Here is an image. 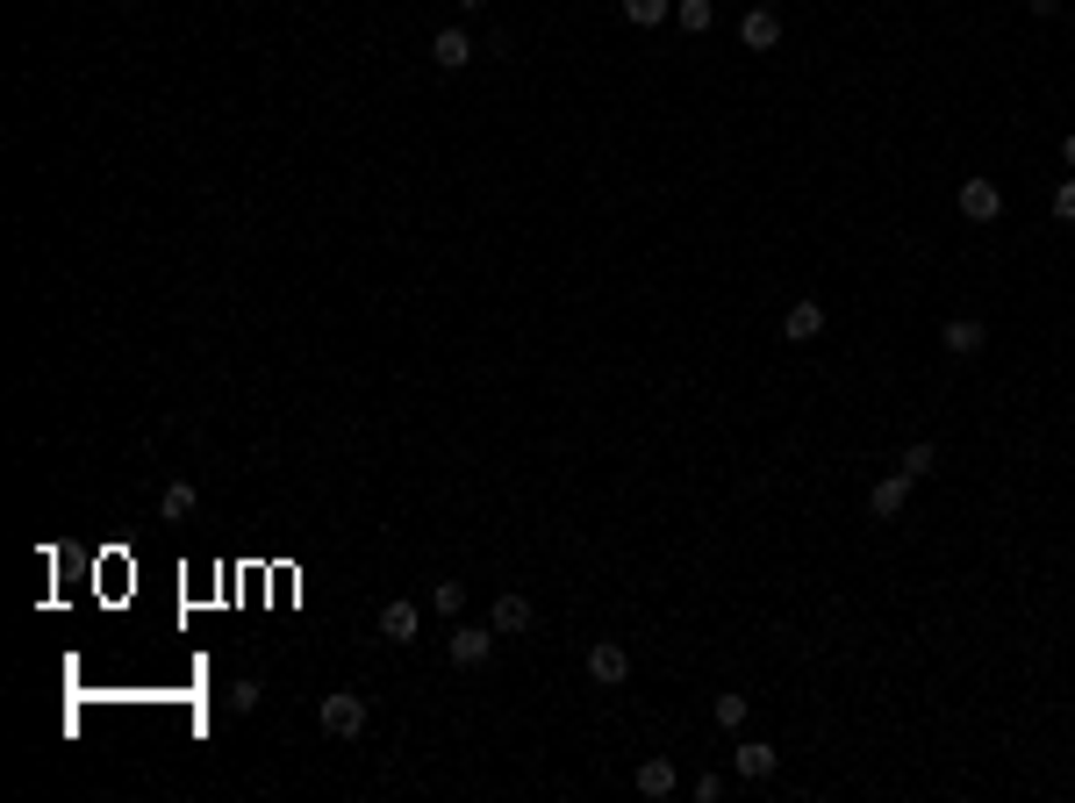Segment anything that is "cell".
<instances>
[{"label":"cell","mask_w":1075,"mask_h":803,"mask_svg":"<svg viewBox=\"0 0 1075 803\" xmlns=\"http://www.w3.org/2000/svg\"><path fill=\"white\" fill-rule=\"evenodd\" d=\"M939 344H946L954 360H975V352L990 344V330H982V316H954V324L939 330Z\"/></svg>","instance_id":"8"},{"label":"cell","mask_w":1075,"mask_h":803,"mask_svg":"<svg viewBox=\"0 0 1075 803\" xmlns=\"http://www.w3.org/2000/svg\"><path fill=\"white\" fill-rule=\"evenodd\" d=\"M194 502H201V496H194L187 480H172L166 496H158V516H166V524H187V516H194Z\"/></svg>","instance_id":"14"},{"label":"cell","mask_w":1075,"mask_h":803,"mask_svg":"<svg viewBox=\"0 0 1075 803\" xmlns=\"http://www.w3.org/2000/svg\"><path fill=\"white\" fill-rule=\"evenodd\" d=\"M738 36H746V51H774V44H782V15H774V8H753V15L738 22Z\"/></svg>","instance_id":"11"},{"label":"cell","mask_w":1075,"mask_h":803,"mask_svg":"<svg viewBox=\"0 0 1075 803\" xmlns=\"http://www.w3.org/2000/svg\"><path fill=\"white\" fill-rule=\"evenodd\" d=\"M724 796V775H696V803H717Z\"/></svg>","instance_id":"22"},{"label":"cell","mask_w":1075,"mask_h":803,"mask_svg":"<svg viewBox=\"0 0 1075 803\" xmlns=\"http://www.w3.org/2000/svg\"><path fill=\"white\" fill-rule=\"evenodd\" d=\"M444 653H452V667H480L488 653H496V624H452Z\"/></svg>","instance_id":"4"},{"label":"cell","mask_w":1075,"mask_h":803,"mask_svg":"<svg viewBox=\"0 0 1075 803\" xmlns=\"http://www.w3.org/2000/svg\"><path fill=\"white\" fill-rule=\"evenodd\" d=\"M230 710H258V682H237V689H230Z\"/></svg>","instance_id":"21"},{"label":"cell","mask_w":1075,"mask_h":803,"mask_svg":"<svg viewBox=\"0 0 1075 803\" xmlns=\"http://www.w3.org/2000/svg\"><path fill=\"white\" fill-rule=\"evenodd\" d=\"M961 216L968 222H997L1004 216V187H997L990 172H968V180H961Z\"/></svg>","instance_id":"2"},{"label":"cell","mask_w":1075,"mask_h":803,"mask_svg":"<svg viewBox=\"0 0 1075 803\" xmlns=\"http://www.w3.org/2000/svg\"><path fill=\"white\" fill-rule=\"evenodd\" d=\"M674 22H682L688 36H703L717 22V0H674Z\"/></svg>","instance_id":"17"},{"label":"cell","mask_w":1075,"mask_h":803,"mask_svg":"<svg viewBox=\"0 0 1075 803\" xmlns=\"http://www.w3.org/2000/svg\"><path fill=\"white\" fill-rule=\"evenodd\" d=\"M774 768H782V753H774L768 739H738L732 746V775H746V782H768Z\"/></svg>","instance_id":"5"},{"label":"cell","mask_w":1075,"mask_h":803,"mask_svg":"<svg viewBox=\"0 0 1075 803\" xmlns=\"http://www.w3.org/2000/svg\"><path fill=\"white\" fill-rule=\"evenodd\" d=\"M380 632H388V646H410V638L424 632V610H416L410 596H394L388 610H380Z\"/></svg>","instance_id":"7"},{"label":"cell","mask_w":1075,"mask_h":803,"mask_svg":"<svg viewBox=\"0 0 1075 803\" xmlns=\"http://www.w3.org/2000/svg\"><path fill=\"white\" fill-rule=\"evenodd\" d=\"M638 796H674V761H667V753L638 761Z\"/></svg>","instance_id":"13"},{"label":"cell","mask_w":1075,"mask_h":803,"mask_svg":"<svg viewBox=\"0 0 1075 803\" xmlns=\"http://www.w3.org/2000/svg\"><path fill=\"white\" fill-rule=\"evenodd\" d=\"M1054 222H1075V172L1054 187Z\"/></svg>","instance_id":"20"},{"label":"cell","mask_w":1075,"mask_h":803,"mask_svg":"<svg viewBox=\"0 0 1075 803\" xmlns=\"http://www.w3.org/2000/svg\"><path fill=\"white\" fill-rule=\"evenodd\" d=\"M430 58H438L444 72L474 65V36H466V29H438V36H430Z\"/></svg>","instance_id":"12"},{"label":"cell","mask_w":1075,"mask_h":803,"mask_svg":"<svg viewBox=\"0 0 1075 803\" xmlns=\"http://www.w3.org/2000/svg\"><path fill=\"white\" fill-rule=\"evenodd\" d=\"M746 710H753V703H746V696H738V689H724V696H717V703H710V718H717V725H724V732H738V725H746Z\"/></svg>","instance_id":"18"},{"label":"cell","mask_w":1075,"mask_h":803,"mask_svg":"<svg viewBox=\"0 0 1075 803\" xmlns=\"http://www.w3.org/2000/svg\"><path fill=\"white\" fill-rule=\"evenodd\" d=\"M316 725H323L330 739H358V732H366V696H352V689H330V696L316 703Z\"/></svg>","instance_id":"1"},{"label":"cell","mask_w":1075,"mask_h":803,"mask_svg":"<svg viewBox=\"0 0 1075 803\" xmlns=\"http://www.w3.org/2000/svg\"><path fill=\"white\" fill-rule=\"evenodd\" d=\"M588 682L624 689V682H632V653L616 646V638H596V646H588Z\"/></svg>","instance_id":"3"},{"label":"cell","mask_w":1075,"mask_h":803,"mask_svg":"<svg viewBox=\"0 0 1075 803\" xmlns=\"http://www.w3.org/2000/svg\"><path fill=\"white\" fill-rule=\"evenodd\" d=\"M818 330H824V308H818V302H789V308H782V338H789V344H810Z\"/></svg>","instance_id":"10"},{"label":"cell","mask_w":1075,"mask_h":803,"mask_svg":"<svg viewBox=\"0 0 1075 803\" xmlns=\"http://www.w3.org/2000/svg\"><path fill=\"white\" fill-rule=\"evenodd\" d=\"M624 8V22H638V29H660L667 15H674V0H616Z\"/></svg>","instance_id":"16"},{"label":"cell","mask_w":1075,"mask_h":803,"mask_svg":"<svg viewBox=\"0 0 1075 803\" xmlns=\"http://www.w3.org/2000/svg\"><path fill=\"white\" fill-rule=\"evenodd\" d=\"M896 474H911V480H925V474H939V445H904V460H896Z\"/></svg>","instance_id":"15"},{"label":"cell","mask_w":1075,"mask_h":803,"mask_svg":"<svg viewBox=\"0 0 1075 803\" xmlns=\"http://www.w3.org/2000/svg\"><path fill=\"white\" fill-rule=\"evenodd\" d=\"M430 610H438V617H460L466 610V582H438V588H430Z\"/></svg>","instance_id":"19"},{"label":"cell","mask_w":1075,"mask_h":803,"mask_svg":"<svg viewBox=\"0 0 1075 803\" xmlns=\"http://www.w3.org/2000/svg\"><path fill=\"white\" fill-rule=\"evenodd\" d=\"M1025 8H1033V15H1061V0H1025Z\"/></svg>","instance_id":"24"},{"label":"cell","mask_w":1075,"mask_h":803,"mask_svg":"<svg viewBox=\"0 0 1075 803\" xmlns=\"http://www.w3.org/2000/svg\"><path fill=\"white\" fill-rule=\"evenodd\" d=\"M904 502H911V474H889V480H875V488H868V516H875V524H896Z\"/></svg>","instance_id":"6"},{"label":"cell","mask_w":1075,"mask_h":803,"mask_svg":"<svg viewBox=\"0 0 1075 803\" xmlns=\"http://www.w3.org/2000/svg\"><path fill=\"white\" fill-rule=\"evenodd\" d=\"M530 617H538V610H530V596H496L488 624H496L502 638H524V632H530Z\"/></svg>","instance_id":"9"},{"label":"cell","mask_w":1075,"mask_h":803,"mask_svg":"<svg viewBox=\"0 0 1075 803\" xmlns=\"http://www.w3.org/2000/svg\"><path fill=\"white\" fill-rule=\"evenodd\" d=\"M1061 166L1075 172V130H1068V137H1061Z\"/></svg>","instance_id":"23"},{"label":"cell","mask_w":1075,"mask_h":803,"mask_svg":"<svg viewBox=\"0 0 1075 803\" xmlns=\"http://www.w3.org/2000/svg\"><path fill=\"white\" fill-rule=\"evenodd\" d=\"M460 8H466V15H474V8H488V0H460Z\"/></svg>","instance_id":"25"}]
</instances>
